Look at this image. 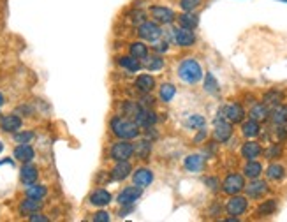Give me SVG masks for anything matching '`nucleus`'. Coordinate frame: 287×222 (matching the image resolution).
<instances>
[{
    "label": "nucleus",
    "mask_w": 287,
    "mask_h": 222,
    "mask_svg": "<svg viewBox=\"0 0 287 222\" xmlns=\"http://www.w3.org/2000/svg\"><path fill=\"white\" fill-rule=\"evenodd\" d=\"M178 78L187 85H196L203 80V67L196 59H185L178 65Z\"/></svg>",
    "instance_id": "f257e3e1"
},
{
    "label": "nucleus",
    "mask_w": 287,
    "mask_h": 222,
    "mask_svg": "<svg viewBox=\"0 0 287 222\" xmlns=\"http://www.w3.org/2000/svg\"><path fill=\"white\" fill-rule=\"evenodd\" d=\"M111 131L118 139H134L139 136V125L124 117L111 118Z\"/></svg>",
    "instance_id": "f03ea898"
},
{
    "label": "nucleus",
    "mask_w": 287,
    "mask_h": 222,
    "mask_svg": "<svg viewBox=\"0 0 287 222\" xmlns=\"http://www.w3.org/2000/svg\"><path fill=\"white\" fill-rule=\"evenodd\" d=\"M245 176L240 175V173H229L222 182V192H225L227 196H235L243 192L245 189Z\"/></svg>",
    "instance_id": "7ed1b4c3"
},
{
    "label": "nucleus",
    "mask_w": 287,
    "mask_h": 222,
    "mask_svg": "<svg viewBox=\"0 0 287 222\" xmlns=\"http://www.w3.org/2000/svg\"><path fill=\"white\" fill-rule=\"evenodd\" d=\"M138 34L146 43H157L162 37V28L157 22H143L138 28Z\"/></svg>",
    "instance_id": "20e7f679"
},
{
    "label": "nucleus",
    "mask_w": 287,
    "mask_h": 222,
    "mask_svg": "<svg viewBox=\"0 0 287 222\" xmlns=\"http://www.w3.org/2000/svg\"><path fill=\"white\" fill-rule=\"evenodd\" d=\"M247 210H248V197H245V196L235 194V196H231V199H229L227 203H225V212L231 217H238V219H240V215H245Z\"/></svg>",
    "instance_id": "39448f33"
},
{
    "label": "nucleus",
    "mask_w": 287,
    "mask_h": 222,
    "mask_svg": "<svg viewBox=\"0 0 287 222\" xmlns=\"http://www.w3.org/2000/svg\"><path fill=\"white\" fill-rule=\"evenodd\" d=\"M109 155L113 160H129L134 155V145L130 143V139H120L111 146Z\"/></svg>",
    "instance_id": "423d86ee"
},
{
    "label": "nucleus",
    "mask_w": 287,
    "mask_h": 222,
    "mask_svg": "<svg viewBox=\"0 0 287 222\" xmlns=\"http://www.w3.org/2000/svg\"><path fill=\"white\" fill-rule=\"evenodd\" d=\"M233 136V123L225 118H215V127H213V139L217 143H227Z\"/></svg>",
    "instance_id": "0eeeda50"
},
{
    "label": "nucleus",
    "mask_w": 287,
    "mask_h": 222,
    "mask_svg": "<svg viewBox=\"0 0 287 222\" xmlns=\"http://www.w3.org/2000/svg\"><path fill=\"white\" fill-rule=\"evenodd\" d=\"M243 191L247 192V197H250V199H262V197L268 194L270 187H268V182H264V180L254 178L248 185H245Z\"/></svg>",
    "instance_id": "6e6552de"
},
{
    "label": "nucleus",
    "mask_w": 287,
    "mask_h": 222,
    "mask_svg": "<svg viewBox=\"0 0 287 222\" xmlns=\"http://www.w3.org/2000/svg\"><path fill=\"white\" fill-rule=\"evenodd\" d=\"M150 16L154 18V22H157L159 25H171L176 20V14L173 12V9L164 7V6H151Z\"/></svg>",
    "instance_id": "1a4fd4ad"
},
{
    "label": "nucleus",
    "mask_w": 287,
    "mask_h": 222,
    "mask_svg": "<svg viewBox=\"0 0 287 222\" xmlns=\"http://www.w3.org/2000/svg\"><path fill=\"white\" fill-rule=\"evenodd\" d=\"M222 111H224V118L231 123H241L245 120V109L238 102H231V104L224 106Z\"/></svg>",
    "instance_id": "9d476101"
},
{
    "label": "nucleus",
    "mask_w": 287,
    "mask_h": 222,
    "mask_svg": "<svg viewBox=\"0 0 287 222\" xmlns=\"http://www.w3.org/2000/svg\"><path fill=\"white\" fill-rule=\"evenodd\" d=\"M141 192H143V187H139V185L125 187L124 191L120 192V196H118V203H120L122 207H129V205H134L139 199V197H141Z\"/></svg>",
    "instance_id": "9b49d317"
},
{
    "label": "nucleus",
    "mask_w": 287,
    "mask_h": 222,
    "mask_svg": "<svg viewBox=\"0 0 287 222\" xmlns=\"http://www.w3.org/2000/svg\"><path fill=\"white\" fill-rule=\"evenodd\" d=\"M175 43L178 44L180 48H190L194 46L196 43V34L188 28H176L175 30Z\"/></svg>",
    "instance_id": "f8f14e48"
},
{
    "label": "nucleus",
    "mask_w": 287,
    "mask_h": 222,
    "mask_svg": "<svg viewBox=\"0 0 287 222\" xmlns=\"http://www.w3.org/2000/svg\"><path fill=\"white\" fill-rule=\"evenodd\" d=\"M262 155V146L261 143L254 141V139H248L243 146H241V157L247 159V160H254V159H259Z\"/></svg>",
    "instance_id": "ddd939ff"
},
{
    "label": "nucleus",
    "mask_w": 287,
    "mask_h": 222,
    "mask_svg": "<svg viewBox=\"0 0 287 222\" xmlns=\"http://www.w3.org/2000/svg\"><path fill=\"white\" fill-rule=\"evenodd\" d=\"M134 122H136L138 125H143L148 129V127H154L155 123H157V115L148 108H141L139 113L136 115V118H134Z\"/></svg>",
    "instance_id": "4468645a"
},
{
    "label": "nucleus",
    "mask_w": 287,
    "mask_h": 222,
    "mask_svg": "<svg viewBox=\"0 0 287 222\" xmlns=\"http://www.w3.org/2000/svg\"><path fill=\"white\" fill-rule=\"evenodd\" d=\"M22 118L18 115H6L0 122V127H2L4 133H18L22 129Z\"/></svg>",
    "instance_id": "2eb2a0df"
},
{
    "label": "nucleus",
    "mask_w": 287,
    "mask_h": 222,
    "mask_svg": "<svg viewBox=\"0 0 287 222\" xmlns=\"http://www.w3.org/2000/svg\"><path fill=\"white\" fill-rule=\"evenodd\" d=\"M248 117L256 122H266L270 118V106H266L264 102H257L254 104L248 111Z\"/></svg>",
    "instance_id": "dca6fc26"
},
{
    "label": "nucleus",
    "mask_w": 287,
    "mask_h": 222,
    "mask_svg": "<svg viewBox=\"0 0 287 222\" xmlns=\"http://www.w3.org/2000/svg\"><path fill=\"white\" fill-rule=\"evenodd\" d=\"M183 166H185V170L190 173H199L204 170V157L199 154L187 155L185 160H183Z\"/></svg>",
    "instance_id": "f3484780"
},
{
    "label": "nucleus",
    "mask_w": 287,
    "mask_h": 222,
    "mask_svg": "<svg viewBox=\"0 0 287 222\" xmlns=\"http://www.w3.org/2000/svg\"><path fill=\"white\" fill-rule=\"evenodd\" d=\"M130 173H132V166H130L129 160H117V164H114L111 171V176L113 180H125Z\"/></svg>",
    "instance_id": "a211bd4d"
},
{
    "label": "nucleus",
    "mask_w": 287,
    "mask_h": 222,
    "mask_svg": "<svg viewBox=\"0 0 287 222\" xmlns=\"http://www.w3.org/2000/svg\"><path fill=\"white\" fill-rule=\"evenodd\" d=\"M134 185H139V187H148V185L154 182V173L146 168H139V170L134 171L132 175Z\"/></svg>",
    "instance_id": "6ab92c4d"
},
{
    "label": "nucleus",
    "mask_w": 287,
    "mask_h": 222,
    "mask_svg": "<svg viewBox=\"0 0 287 222\" xmlns=\"http://www.w3.org/2000/svg\"><path fill=\"white\" fill-rule=\"evenodd\" d=\"M241 134L245 136L247 139H254L257 138V136L261 134V123L252 120V118H248L247 122H241Z\"/></svg>",
    "instance_id": "aec40b11"
},
{
    "label": "nucleus",
    "mask_w": 287,
    "mask_h": 222,
    "mask_svg": "<svg viewBox=\"0 0 287 222\" xmlns=\"http://www.w3.org/2000/svg\"><path fill=\"white\" fill-rule=\"evenodd\" d=\"M37 176H39V171L35 166H32L30 162H25V166L22 168V171H20V178H22V182L25 185H32L37 182Z\"/></svg>",
    "instance_id": "412c9836"
},
{
    "label": "nucleus",
    "mask_w": 287,
    "mask_h": 222,
    "mask_svg": "<svg viewBox=\"0 0 287 222\" xmlns=\"http://www.w3.org/2000/svg\"><path fill=\"white\" fill-rule=\"evenodd\" d=\"M264 175H266V178H268V180H273V182H280V180L285 178L287 171H285V168L282 166V164L272 162L268 168H266Z\"/></svg>",
    "instance_id": "4be33fe9"
},
{
    "label": "nucleus",
    "mask_w": 287,
    "mask_h": 222,
    "mask_svg": "<svg viewBox=\"0 0 287 222\" xmlns=\"http://www.w3.org/2000/svg\"><path fill=\"white\" fill-rule=\"evenodd\" d=\"M111 194H109L106 189H97V191L92 192V196H90V203L93 205V207H106V205L111 203Z\"/></svg>",
    "instance_id": "5701e85b"
},
{
    "label": "nucleus",
    "mask_w": 287,
    "mask_h": 222,
    "mask_svg": "<svg viewBox=\"0 0 287 222\" xmlns=\"http://www.w3.org/2000/svg\"><path fill=\"white\" fill-rule=\"evenodd\" d=\"M41 208H43V201L37 199V197H28L27 196V199L20 205V212H22L23 215H32V213L39 212Z\"/></svg>",
    "instance_id": "b1692460"
},
{
    "label": "nucleus",
    "mask_w": 287,
    "mask_h": 222,
    "mask_svg": "<svg viewBox=\"0 0 287 222\" xmlns=\"http://www.w3.org/2000/svg\"><path fill=\"white\" fill-rule=\"evenodd\" d=\"M262 175V164L259 162V160H247V164L243 166V176L245 178H259V176Z\"/></svg>",
    "instance_id": "393cba45"
},
{
    "label": "nucleus",
    "mask_w": 287,
    "mask_h": 222,
    "mask_svg": "<svg viewBox=\"0 0 287 222\" xmlns=\"http://www.w3.org/2000/svg\"><path fill=\"white\" fill-rule=\"evenodd\" d=\"M34 157H35V152L28 143L14 148V159H18L20 162H32V159Z\"/></svg>",
    "instance_id": "a878e982"
},
{
    "label": "nucleus",
    "mask_w": 287,
    "mask_h": 222,
    "mask_svg": "<svg viewBox=\"0 0 287 222\" xmlns=\"http://www.w3.org/2000/svg\"><path fill=\"white\" fill-rule=\"evenodd\" d=\"M176 20H178L180 27H182V28H188V30H196V28H198V25H199V18L192 11L190 12L183 11Z\"/></svg>",
    "instance_id": "bb28decb"
},
{
    "label": "nucleus",
    "mask_w": 287,
    "mask_h": 222,
    "mask_svg": "<svg viewBox=\"0 0 287 222\" xmlns=\"http://www.w3.org/2000/svg\"><path fill=\"white\" fill-rule=\"evenodd\" d=\"M136 88L143 94H150L155 88V78L151 74H139L136 80Z\"/></svg>",
    "instance_id": "cd10ccee"
},
{
    "label": "nucleus",
    "mask_w": 287,
    "mask_h": 222,
    "mask_svg": "<svg viewBox=\"0 0 287 222\" xmlns=\"http://www.w3.org/2000/svg\"><path fill=\"white\" fill-rule=\"evenodd\" d=\"M268 120H272L273 125L287 123V106H284V104L273 106V109H270V118H268Z\"/></svg>",
    "instance_id": "c85d7f7f"
},
{
    "label": "nucleus",
    "mask_w": 287,
    "mask_h": 222,
    "mask_svg": "<svg viewBox=\"0 0 287 222\" xmlns=\"http://www.w3.org/2000/svg\"><path fill=\"white\" fill-rule=\"evenodd\" d=\"M134 154H136L138 159L148 160L150 154H151V141L150 139H139L136 145H134Z\"/></svg>",
    "instance_id": "c756f323"
},
{
    "label": "nucleus",
    "mask_w": 287,
    "mask_h": 222,
    "mask_svg": "<svg viewBox=\"0 0 287 222\" xmlns=\"http://www.w3.org/2000/svg\"><path fill=\"white\" fill-rule=\"evenodd\" d=\"M118 64H120V67L122 69H125L127 72H138V71H141V62H139L138 59H134V57H120L118 59Z\"/></svg>",
    "instance_id": "7c9ffc66"
},
{
    "label": "nucleus",
    "mask_w": 287,
    "mask_h": 222,
    "mask_svg": "<svg viewBox=\"0 0 287 222\" xmlns=\"http://www.w3.org/2000/svg\"><path fill=\"white\" fill-rule=\"evenodd\" d=\"M278 210V199H266L257 207V215L259 217H270Z\"/></svg>",
    "instance_id": "2f4dec72"
},
{
    "label": "nucleus",
    "mask_w": 287,
    "mask_h": 222,
    "mask_svg": "<svg viewBox=\"0 0 287 222\" xmlns=\"http://www.w3.org/2000/svg\"><path fill=\"white\" fill-rule=\"evenodd\" d=\"M282 101H284V94L277 88L268 90V92L262 96V102H264L266 106H278V104H282Z\"/></svg>",
    "instance_id": "473e14b6"
},
{
    "label": "nucleus",
    "mask_w": 287,
    "mask_h": 222,
    "mask_svg": "<svg viewBox=\"0 0 287 222\" xmlns=\"http://www.w3.org/2000/svg\"><path fill=\"white\" fill-rule=\"evenodd\" d=\"M129 51H130V57H134L138 60L148 59V46L145 43H132L129 46Z\"/></svg>",
    "instance_id": "72a5a7b5"
},
{
    "label": "nucleus",
    "mask_w": 287,
    "mask_h": 222,
    "mask_svg": "<svg viewBox=\"0 0 287 222\" xmlns=\"http://www.w3.org/2000/svg\"><path fill=\"white\" fill-rule=\"evenodd\" d=\"M204 90H206L208 94H212V96H217V94L220 92L219 81H217V78L213 76L212 72H206V76H204Z\"/></svg>",
    "instance_id": "f704fd0d"
},
{
    "label": "nucleus",
    "mask_w": 287,
    "mask_h": 222,
    "mask_svg": "<svg viewBox=\"0 0 287 222\" xmlns=\"http://www.w3.org/2000/svg\"><path fill=\"white\" fill-rule=\"evenodd\" d=\"M176 96V88L175 85L171 83H164L161 85V88H159V97H161V101L164 102H171Z\"/></svg>",
    "instance_id": "c9c22d12"
},
{
    "label": "nucleus",
    "mask_w": 287,
    "mask_h": 222,
    "mask_svg": "<svg viewBox=\"0 0 287 222\" xmlns=\"http://www.w3.org/2000/svg\"><path fill=\"white\" fill-rule=\"evenodd\" d=\"M46 192H48V189L44 187V185L32 183V185H28L27 187V196L28 197H37V199H43V197L46 196Z\"/></svg>",
    "instance_id": "e433bc0d"
},
{
    "label": "nucleus",
    "mask_w": 287,
    "mask_h": 222,
    "mask_svg": "<svg viewBox=\"0 0 287 222\" xmlns=\"http://www.w3.org/2000/svg\"><path fill=\"white\" fill-rule=\"evenodd\" d=\"M185 123L190 129H203V127H206V120H204L203 115H190Z\"/></svg>",
    "instance_id": "4c0bfd02"
},
{
    "label": "nucleus",
    "mask_w": 287,
    "mask_h": 222,
    "mask_svg": "<svg viewBox=\"0 0 287 222\" xmlns=\"http://www.w3.org/2000/svg\"><path fill=\"white\" fill-rule=\"evenodd\" d=\"M35 138V134L32 131H22V133L14 134V141L20 143V145H25V143H30L32 139Z\"/></svg>",
    "instance_id": "58836bf2"
},
{
    "label": "nucleus",
    "mask_w": 287,
    "mask_h": 222,
    "mask_svg": "<svg viewBox=\"0 0 287 222\" xmlns=\"http://www.w3.org/2000/svg\"><path fill=\"white\" fill-rule=\"evenodd\" d=\"M162 67H164V60L161 59V57H150L148 62H146V69H148L150 72L161 71Z\"/></svg>",
    "instance_id": "ea45409f"
},
{
    "label": "nucleus",
    "mask_w": 287,
    "mask_h": 222,
    "mask_svg": "<svg viewBox=\"0 0 287 222\" xmlns=\"http://www.w3.org/2000/svg\"><path fill=\"white\" fill-rule=\"evenodd\" d=\"M201 4H203V0H180V7H182L185 12H190V11L198 9Z\"/></svg>",
    "instance_id": "a19ab883"
},
{
    "label": "nucleus",
    "mask_w": 287,
    "mask_h": 222,
    "mask_svg": "<svg viewBox=\"0 0 287 222\" xmlns=\"http://www.w3.org/2000/svg\"><path fill=\"white\" fill-rule=\"evenodd\" d=\"M124 113L127 115V117H132V118H136V115L139 113V109H141V106L136 104V102H125L124 104Z\"/></svg>",
    "instance_id": "79ce46f5"
},
{
    "label": "nucleus",
    "mask_w": 287,
    "mask_h": 222,
    "mask_svg": "<svg viewBox=\"0 0 287 222\" xmlns=\"http://www.w3.org/2000/svg\"><path fill=\"white\" fill-rule=\"evenodd\" d=\"M264 155H266V159H278L282 155V146L275 143V145H272L264 152Z\"/></svg>",
    "instance_id": "37998d69"
},
{
    "label": "nucleus",
    "mask_w": 287,
    "mask_h": 222,
    "mask_svg": "<svg viewBox=\"0 0 287 222\" xmlns=\"http://www.w3.org/2000/svg\"><path fill=\"white\" fill-rule=\"evenodd\" d=\"M277 131H275V136H277L278 141H285L287 139V123H280V125H275Z\"/></svg>",
    "instance_id": "c03bdc74"
},
{
    "label": "nucleus",
    "mask_w": 287,
    "mask_h": 222,
    "mask_svg": "<svg viewBox=\"0 0 287 222\" xmlns=\"http://www.w3.org/2000/svg\"><path fill=\"white\" fill-rule=\"evenodd\" d=\"M204 185H206V187L210 189V191H213V192L220 189V182L215 178V176H206V178H204Z\"/></svg>",
    "instance_id": "a18cd8bd"
},
{
    "label": "nucleus",
    "mask_w": 287,
    "mask_h": 222,
    "mask_svg": "<svg viewBox=\"0 0 287 222\" xmlns=\"http://www.w3.org/2000/svg\"><path fill=\"white\" fill-rule=\"evenodd\" d=\"M93 222H109V213L108 212H97L95 215H93Z\"/></svg>",
    "instance_id": "49530a36"
},
{
    "label": "nucleus",
    "mask_w": 287,
    "mask_h": 222,
    "mask_svg": "<svg viewBox=\"0 0 287 222\" xmlns=\"http://www.w3.org/2000/svg\"><path fill=\"white\" fill-rule=\"evenodd\" d=\"M206 138H208V133L204 131V127H203V129H199V133L194 136V143H198V145H199V143H203Z\"/></svg>",
    "instance_id": "de8ad7c7"
},
{
    "label": "nucleus",
    "mask_w": 287,
    "mask_h": 222,
    "mask_svg": "<svg viewBox=\"0 0 287 222\" xmlns=\"http://www.w3.org/2000/svg\"><path fill=\"white\" fill-rule=\"evenodd\" d=\"M28 219H30L32 222H48L50 219H48V217H44V215H41V213H32V215H28Z\"/></svg>",
    "instance_id": "09e8293b"
},
{
    "label": "nucleus",
    "mask_w": 287,
    "mask_h": 222,
    "mask_svg": "<svg viewBox=\"0 0 287 222\" xmlns=\"http://www.w3.org/2000/svg\"><path fill=\"white\" fill-rule=\"evenodd\" d=\"M143 12H139V11H136V12H132V23H138V25H141L143 22H145V20H143Z\"/></svg>",
    "instance_id": "8fccbe9b"
},
{
    "label": "nucleus",
    "mask_w": 287,
    "mask_h": 222,
    "mask_svg": "<svg viewBox=\"0 0 287 222\" xmlns=\"http://www.w3.org/2000/svg\"><path fill=\"white\" fill-rule=\"evenodd\" d=\"M167 49H169V46H167V43H161V44H157V46H155V51H157V53L167 51Z\"/></svg>",
    "instance_id": "3c124183"
},
{
    "label": "nucleus",
    "mask_w": 287,
    "mask_h": 222,
    "mask_svg": "<svg viewBox=\"0 0 287 222\" xmlns=\"http://www.w3.org/2000/svg\"><path fill=\"white\" fill-rule=\"evenodd\" d=\"M2 164H9V166H13V160H11V159H4V160H0V166H2Z\"/></svg>",
    "instance_id": "603ef678"
},
{
    "label": "nucleus",
    "mask_w": 287,
    "mask_h": 222,
    "mask_svg": "<svg viewBox=\"0 0 287 222\" xmlns=\"http://www.w3.org/2000/svg\"><path fill=\"white\" fill-rule=\"evenodd\" d=\"M2 106H4V96L0 94V108H2Z\"/></svg>",
    "instance_id": "864d4df0"
},
{
    "label": "nucleus",
    "mask_w": 287,
    "mask_h": 222,
    "mask_svg": "<svg viewBox=\"0 0 287 222\" xmlns=\"http://www.w3.org/2000/svg\"><path fill=\"white\" fill-rule=\"evenodd\" d=\"M4 150V145H2V143H0V152H2Z\"/></svg>",
    "instance_id": "5fc2aeb1"
},
{
    "label": "nucleus",
    "mask_w": 287,
    "mask_h": 222,
    "mask_svg": "<svg viewBox=\"0 0 287 222\" xmlns=\"http://www.w3.org/2000/svg\"><path fill=\"white\" fill-rule=\"evenodd\" d=\"M280 2H284V4H287V0H280Z\"/></svg>",
    "instance_id": "6e6d98bb"
}]
</instances>
